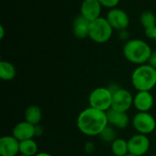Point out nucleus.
Segmentation results:
<instances>
[{
	"label": "nucleus",
	"instance_id": "nucleus-1",
	"mask_svg": "<svg viewBox=\"0 0 156 156\" xmlns=\"http://www.w3.org/2000/svg\"><path fill=\"white\" fill-rule=\"evenodd\" d=\"M109 125L107 112L88 107L80 112L77 118L79 131L87 136H99Z\"/></svg>",
	"mask_w": 156,
	"mask_h": 156
},
{
	"label": "nucleus",
	"instance_id": "nucleus-2",
	"mask_svg": "<svg viewBox=\"0 0 156 156\" xmlns=\"http://www.w3.org/2000/svg\"><path fill=\"white\" fill-rule=\"evenodd\" d=\"M152 52L153 50L149 44L142 39L128 40L123 46V55L125 58L138 66L148 63Z\"/></svg>",
	"mask_w": 156,
	"mask_h": 156
},
{
	"label": "nucleus",
	"instance_id": "nucleus-3",
	"mask_svg": "<svg viewBox=\"0 0 156 156\" xmlns=\"http://www.w3.org/2000/svg\"><path fill=\"white\" fill-rule=\"evenodd\" d=\"M131 80L137 91H151L156 86V69L148 63L139 65L132 73Z\"/></svg>",
	"mask_w": 156,
	"mask_h": 156
},
{
	"label": "nucleus",
	"instance_id": "nucleus-4",
	"mask_svg": "<svg viewBox=\"0 0 156 156\" xmlns=\"http://www.w3.org/2000/svg\"><path fill=\"white\" fill-rule=\"evenodd\" d=\"M113 28L106 17H99L90 22L89 37L98 44L107 42L112 35Z\"/></svg>",
	"mask_w": 156,
	"mask_h": 156
},
{
	"label": "nucleus",
	"instance_id": "nucleus-5",
	"mask_svg": "<svg viewBox=\"0 0 156 156\" xmlns=\"http://www.w3.org/2000/svg\"><path fill=\"white\" fill-rule=\"evenodd\" d=\"M90 107L94 109L108 112L112 109V91L109 88L99 87L94 89L88 98Z\"/></svg>",
	"mask_w": 156,
	"mask_h": 156
},
{
	"label": "nucleus",
	"instance_id": "nucleus-6",
	"mask_svg": "<svg viewBox=\"0 0 156 156\" xmlns=\"http://www.w3.org/2000/svg\"><path fill=\"white\" fill-rule=\"evenodd\" d=\"M132 124L137 133L151 134L156 129L155 118L150 112H137L132 119Z\"/></svg>",
	"mask_w": 156,
	"mask_h": 156
},
{
	"label": "nucleus",
	"instance_id": "nucleus-7",
	"mask_svg": "<svg viewBox=\"0 0 156 156\" xmlns=\"http://www.w3.org/2000/svg\"><path fill=\"white\" fill-rule=\"evenodd\" d=\"M132 106H133V95L130 90L120 87L117 90L112 92V109L127 112Z\"/></svg>",
	"mask_w": 156,
	"mask_h": 156
},
{
	"label": "nucleus",
	"instance_id": "nucleus-8",
	"mask_svg": "<svg viewBox=\"0 0 156 156\" xmlns=\"http://www.w3.org/2000/svg\"><path fill=\"white\" fill-rule=\"evenodd\" d=\"M128 146L129 154L136 156H144L149 152L151 142L147 135L137 133L128 140Z\"/></svg>",
	"mask_w": 156,
	"mask_h": 156
},
{
	"label": "nucleus",
	"instance_id": "nucleus-9",
	"mask_svg": "<svg viewBox=\"0 0 156 156\" xmlns=\"http://www.w3.org/2000/svg\"><path fill=\"white\" fill-rule=\"evenodd\" d=\"M106 18L112 28L119 31L125 30L130 25V17L128 14L124 10L117 7L110 9L107 13Z\"/></svg>",
	"mask_w": 156,
	"mask_h": 156
},
{
	"label": "nucleus",
	"instance_id": "nucleus-10",
	"mask_svg": "<svg viewBox=\"0 0 156 156\" xmlns=\"http://www.w3.org/2000/svg\"><path fill=\"white\" fill-rule=\"evenodd\" d=\"M154 105V97L151 91H137L133 96V107L139 112H149Z\"/></svg>",
	"mask_w": 156,
	"mask_h": 156
},
{
	"label": "nucleus",
	"instance_id": "nucleus-11",
	"mask_svg": "<svg viewBox=\"0 0 156 156\" xmlns=\"http://www.w3.org/2000/svg\"><path fill=\"white\" fill-rule=\"evenodd\" d=\"M12 135L19 142L33 139L36 137V125H33L27 121H22L15 125L12 130Z\"/></svg>",
	"mask_w": 156,
	"mask_h": 156
},
{
	"label": "nucleus",
	"instance_id": "nucleus-12",
	"mask_svg": "<svg viewBox=\"0 0 156 156\" xmlns=\"http://www.w3.org/2000/svg\"><path fill=\"white\" fill-rule=\"evenodd\" d=\"M101 7L99 0H83L80 5V15L91 22L101 17Z\"/></svg>",
	"mask_w": 156,
	"mask_h": 156
},
{
	"label": "nucleus",
	"instance_id": "nucleus-13",
	"mask_svg": "<svg viewBox=\"0 0 156 156\" xmlns=\"http://www.w3.org/2000/svg\"><path fill=\"white\" fill-rule=\"evenodd\" d=\"M20 142L16 139L12 134L5 135L0 138V155L16 156L19 152Z\"/></svg>",
	"mask_w": 156,
	"mask_h": 156
},
{
	"label": "nucleus",
	"instance_id": "nucleus-14",
	"mask_svg": "<svg viewBox=\"0 0 156 156\" xmlns=\"http://www.w3.org/2000/svg\"><path fill=\"white\" fill-rule=\"evenodd\" d=\"M109 124L116 129H126L131 123V119L127 112L111 109L107 112Z\"/></svg>",
	"mask_w": 156,
	"mask_h": 156
},
{
	"label": "nucleus",
	"instance_id": "nucleus-15",
	"mask_svg": "<svg viewBox=\"0 0 156 156\" xmlns=\"http://www.w3.org/2000/svg\"><path fill=\"white\" fill-rule=\"evenodd\" d=\"M90 21L83 17L81 15L78 16L72 25V32L73 35L79 39H84L89 37L90 32Z\"/></svg>",
	"mask_w": 156,
	"mask_h": 156
},
{
	"label": "nucleus",
	"instance_id": "nucleus-16",
	"mask_svg": "<svg viewBox=\"0 0 156 156\" xmlns=\"http://www.w3.org/2000/svg\"><path fill=\"white\" fill-rule=\"evenodd\" d=\"M24 117L25 121L33 125H37L42 120V111L37 105H29L25 111Z\"/></svg>",
	"mask_w": 156,
	"mask_h": 156
},
{
	"label": "nucleus",
	"instance_id": "nucleus-17",
	"mask_svg": "<svg viewBox=\"0 0 156 156\" xmlns=\"http://www.w3.org/2000/svg\"><path fill=\"white\" fill-rule=\"evenodd\" d=\"M16 67L9 61L2 60L0 62V78L2 80L10 81L16 78Z\"/></svg>",
	"mask_w": 156,
	"mask_h": 156
},
{
	"label": "nucleus",
	"instance_id": "nucleus-18",
	"mask_svg": "<svg viewBox=\"0 0 156 156\" xmlns=\"http://www.w3.org/2000/svg\"><path fill=\"white\" fill-rule=\"evenodd\" d=\"M111 150L114 156H125L129 154L128 141L123 138H117L111 144Z\"/></svg>",
	"mask_w": 156,
	"mask_h": 156
},
{
	"label": "nucleus",
	"instance_id": "nucleus-19",
	"mask_svg": "<svg viewBox=\"0 0 156 156\" xmlns=\"http://www.w3.org/2000/svg\"><path fill=\"white\" fill-rule=\"evenodd\" d=\"M19 152L23 155L35 156L38 153V145L34 139L26 140L20 142Z\"/></svg>",
	"mask_w": 156,
	"mask_h": 156
},
{
	"label": "nucleus",
	"instance_id": "nucleus-20",
	"mask_svg": "<svg viewBox=\"0 0 156 156\" xmlns=\"http://www.w3.org/2000/svg\"><path fill=\"white\" fill-rule=\"evenodd\" d=\"M99 137L101 138V140L102 142H104L105 144H112V142L118 138L116 136L115 128L111 126L110 124L101 132V133L99 135Z\"/></svg>",
	"mask_w": 156,
	"mask_h": 156
},
{
	"label": "nucleus",
	"instance_id": "nucleus-21",
	"mask_svg": "<svg viewBox=\"0 0 156 156\" xmlns=\"http://www.w3.org/2000/svg\"><path fill=\"white\" fill-rule=\"evenodd\" d=\"M141 23L144 29L156 27V17L152 11H144L141 16Z\"/></svg>",
	"mask_w": 156,
	"mask_h": 156
},
{
	"label": "nucleus",
	"instance_id": "nucleus-22",
	"mask_svg": "<svg viewBox=\"0 0 156 156\" xmlns=\"http://www.w3.org/2000/svg\"><path fill=\"white\" fill-rule=\"evenodd\" d=\"M120 1L121 0H99V2L103 7H107L110 9L115 8L119 5Z\"/></svg>",
	"mask_w": 156,
	"mask_h": 156
},
{
	"label": "nucleus",
	"instance_id": "nucleus-23",
	"mask_svg": "<svg viewBox=\"0 0 156 156\" xmlns=\"http://www.w3.org/2000/svg\"><path fill=\"white\" fill-rule=\"evenodd\" d=\"M95 150H96V145L92 142H88V143L85 144V145H84V151L87 154H93L95 152Z\"/></svg>",
	"mask_w": 156,
	"mask_h": 156
},
{
	"label": "nucleus",
	"instance_id": "nucleus-24",
	"mask_svg": "<svg viewBox=\"0 0 156 156\" xmlns=\"http://www.w3.org/2000/svg\"><path fill=\"white\" fill-rule=\"evenodd\" d=\"M148 64L156 69V50L152 52V55L148 60Z\"/></svg>",
	"mask_w": 156,
	"mask_h": 156
},
{
	"label": "nucleus",
	"instance_id": "nucleus-25",
	"mask_svg": "<svg viewBox=\"0 0 156 156\" xmlns=\"http://www.w3.org/2000/svg\"><path fill=\"white\" fill-rule=\"evenodd\" d=\"M44 132V129L42 126H40L39 124L36 125V137H38V136H41L42 133Z\"/></svg>",
	"mask_w": 156,
	"mask_h": 156
},
{
	"label": "nucleus",
	"instance_id": "nucleus-26",
	"mask_svg": "<svg viewBox=\"0 0 156 156\" xmlns=\"http://www.w3.org/2000/svg\"><path fill=\"white\" fill-rule=\"evenodd\" d=\"M128 37H129V33L126 31V29H125V30L120 31V37H121L122 39H127Z\"/></svg>",
	"mask_w": 156,
	"mask_h": 156
},
{
	"label": "nucleus",
	"instance_id": "nucleus-27",
	"mask_svg": "<svg viewBox=\"0 0 156 156\" xmlns=\"http://www.w3.org/2000/svg\"><path fill=\"white\" fill-rule=\"evenodd\" d=\"M0 39H3L4 38V36H5V28L3 26H0Z\"/></svg>",
	"mask_w": 156,
	"mask_h": 156
},
{
	"label": "nucleus",
	"instance_id": "nucleus-28",
	"mask_svg": "<svg viewBox=\"0 0 156 156\" xmlns=\"http://www.w3.org/2000/svg\"><path fill=\"white\" fill-rule=\"evenodd\" d=\"M35 156H53L52 154H48V153H45V152H41V153H37Z\"/></svg>",
	"mask_w": 156,
	"mask_h": 156
},
{
	"label": "nucleus",
	"instance_id": "nucleus-29",
	"mask_svg": "<svg viewBox=\"0 0 156 156\" xmlns=\"http://www.w3.org/2000/svg\"><path fill=\"white\" fill-rule=\"evenodd\" d=\"M154 39L155 40V42H156V30H155V34H154Z\"/></svg>",
	"mask_w": 156,
	"mask_h": 156
},
{
	"label": "nucleus",
	"instance_id": "nucleus-30",
	"mask_svg": "<svg viewBox=\"0 0 156 156\" xmlns=\"http://www.w3.org/2000/svg\"><path fill=\"white\" fill-rule=\"evenodd\" d=\"M125 156H136V155H133V154H127V155Z\"/></svg>",
	"mask_w": 156,
	"mask_h": 156
},
{
	"label": "nucleus",
	"instance_id": "nucleus-31",
	"mask_svg": "<svg viewBox=\"0 0 156 156\" xmlns=\"http://www.w3.org/2000/svg\"><path fill=\"white\" fill-rule=\"evenodd\" d=\"M16 156H26V155H23V154H19L18 155H16Z\"/></svg>",
	"mask_w": 156,
	"mask_h": 156
},
{
	"label": "nucleus",
	"instance_id": "nucleus-32",
	"mask_svg": "<svg viewBox=\"0 0 156 156\" xmlns=\"http://www.w3.org/2000/svg\"><path fill=\"white\" fill-rule=\"evenodd\" d=\"M150 156H156V154H152V155H150Z\"/></svg>",
	"mask_w": 156,
	"mask_h": 156
}]
</instances>
